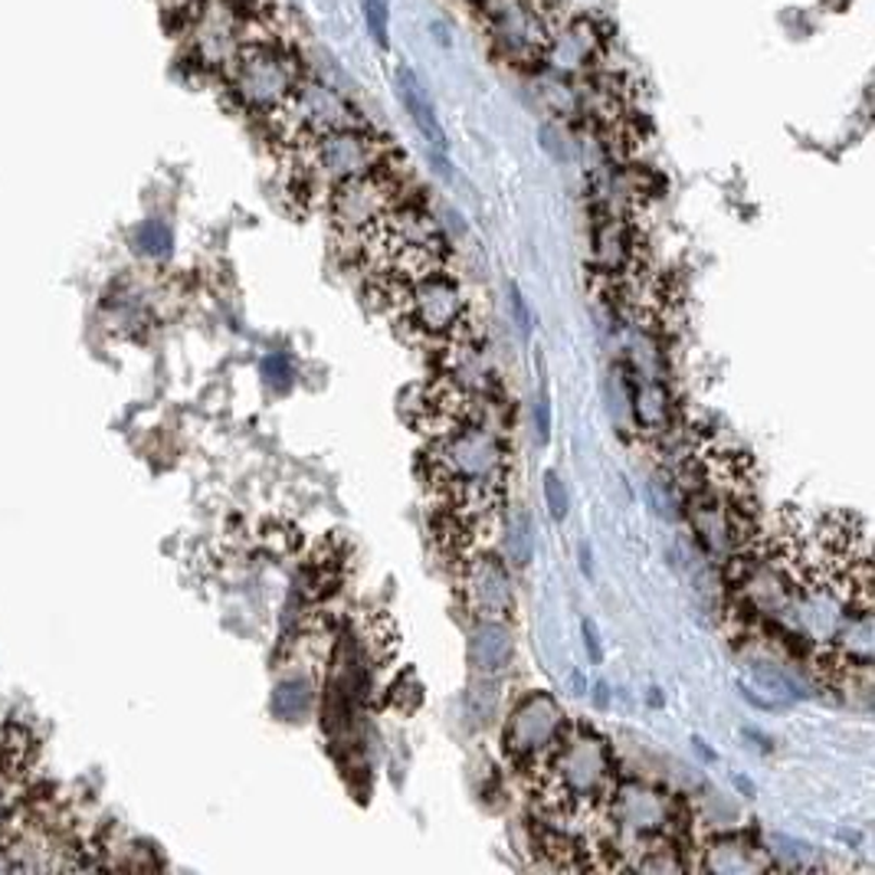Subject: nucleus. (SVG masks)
I'll return each mask as SVG.
<instances>
[{
	"label": "nucleus",
	"instance_id": "f257e3e1",
	"mask_svg": "<svg viewBox=\"0 0 875 875\" xmlns=\"http://www.w3.org/2000/svg\"><path fill=\"white\" fill-rule=\"evenodd\" d=\"M427 469L453 529L479 532L495 524L508 482V443L502 430L466 420L433 433Z\"/></svg>",
	"mask_w": 875,
	"mask_h": 875
},
{
	"label": "nucleus",
	"instance_id": "f03ea898",
	"mask_svg": "<svg viewBox=\"0 0 875 875\" xmlns=\"http://www.w3.org/2000/svg\"><path fill=\"white\" fill-rule=\"evenodd\" d=\"M538 800L555 820H594L607 810L617 787V758L594 728H571L535 771Z\"/></svg>",
	"mask_w": 875,
	"mask_h": 875
},
{
	"label": "nucleus",
	"instance_id": "7ed1b4c3",
	"mask_svg": "<svg viewBox=\"0 0 875 875\" xmlns=\"http://www.w3.org/2000/svg\"><path fill=\"white\" fill-rule=\"evenodd\" d=\"M233 102L253 115H272L302 79L299 56L276 37H250L224 69Z\"/></svg>",
	"mask_w": 875,
	"mask_h": 875
},
{
	"label": "nucleus",
	"instance_id": "20e7f679",
	"mask_svg": "<svg viewBox=\"0 0 875 875\" xmlns=\"http://www.w3.org/2000/svg\"><path fill=\"white\" fill-rule=\"evenodd\" d=\"M388 305L401 325L423 341H459L466 328V299L459 282L446 272H427L410 282H381Z\"/></svg>",
	"mask_w": 875,
	"mask_h": 875
},
{
	"label": "nucleus",
	"instance_id": "39448f33",
	"mask_svg": "<svg viewBox=\"0 0 875 875\" xmlns=\"http://www.w3.org/2000/svg\"><path fill=\"white\" fill-rule=\"evenodd\" d=\"M388 164L384 141L368 125L338 128L295 148L299 185L308 191H331L347 178H362Z\"/></svg>",
	"mask_w": 875,
	"mask_h": 875
},
{
	"label": "nucleus",
	"instance_id": "423d86ee",
	"mask_svg": "<svg viewBox=\"0 0 875 875\" xmlns=\"http://www.w3.org/2000/svg\"><path fill=\"white\" fill-rule=\"evenodd\" d=\"M397 204H401V188L394 181V174L388 170V164L371 174H362V178H347L325 194V211H328L334 237L358 253Z\"/></svg>",
	"mask_w": 875,
	"mask_h": 875
},
{
	"label": "nucleus",
	"instance_id": "0eeeda50",
	"mask_svg": "<svg viewBox=\"0 0 875 875\" xmlns=\"http://www.w3.org/2000/svg\"><path fill=\"white\" fill-rule=\"evenodd\" d=\"M492 50L505 60H535L558 27L555 0H479Z\"/></svg>",
	"mask_w": 875,
	"mask_h": 875
},
{
	"label": "nucleus",
	"instance_id": "6e6552de",
	"mask_svg": "<svg viewBox=\"0 0 875 875\" xmlns=\"http://www.w3.org/2000/svg\"><path fill=\"white\" fill-rule=\"evenodd\" d=\"M565 735V712L551 692H529L508 709L502 751L521 771H538Z\"/></svg>",
	"mask_w": 875,
	"mask_h": 875
},
{
	"label": "nucleus",
	"instance_id": "1a4fd4ad",
	"mask_svg": "<svg viewBox=\"0 0 875 875\" xmlns=\"http://www.w3.org/2000/svg\"><path fill=\"white\" fill-rule=\"evenodd\" d=\"M269 118L279 125L282 138L292 148H299L312 138H321L328 131H338V128L365 125L352 102L338 96L328 83L312 79V76H302L299 86L292 89V96L282 102V109L272 112Z\"/></svg>",
	"mask_w": 875,
	"mask_h": 875
},
{
	"label": "nucleus",
	"instance_id": "9d476101",
	"mask_svg": "<svg viewBox=\"0 0 875 875\" xmlns=\"http://www.w3.org/2000/svg\"><path fill=\"white\" fill-rule=\"evenodd\" d=\"M604 813H607V820L613 826L617 849L620 852H636L626 868H633L643 852H649L652 846L665 842V833H669V823H672L669 797L662 790L646 787V784L613 787V797H610Z\"/></svg>",
	"mask_w": 875,
	"mask_h": 875
},
{
	"label": "nucleus",
	"instance_id": "9b49d317",
	"mask_svg": "<svg viewBox=\"0 0 875 875\" xmlns=\"http://www.w3.org/2000/svg\"><path fill=\"white\" fill-rule=\"evenodd\" d=\"M459 594L466 610L475 620H498L505 623L511 617L515 597H511V581L505 565L495 555H475L466 561L459 574Z\"/></svg>",
	"mask_w": 875,
	"mask_h": 875
},
{
	"label": "nucleus",
	"instance_id": "f8f14e48",
	"mask_svg": "<svg viewBox=\"0 0 875 875\" xmlns=\"http://www.w3.org/2000/svg\"><path fill=\"white\" fill-rule=\"evenodd\" d=\"M604 37H600V27L587 17L581 21H571V24H558L551 40L545 43L542 56L548 60V66L558 73V76H584L591 73L594 60L604 53Z\"/></svg>",
	"mask_w": 875,
	"mask_h": 875
},
{
	"label": "nucleus",
	"instance_id": "ddd939ff",
	"mask_svg": "<svg viewBox=\"0 0 875 875\" xmlns=\"http://www.w3.org/2000/svg\"><path fill=\"white\" fill-rule=\"evenodd\" d=\"M469 656L482 679H495L505 672L511 659V633L498 620H475L469 633Z\"/></svg>",
	"mask_w": 875,
	"mask_h": 875
},
{
	"label": "nucleus",
	"instance_id": "4468645a",
	"mask_svg": "<svg viewBox=\"0 0 875 875\" xmlns=\"http://www.w3.org/2000/svg\"><path fill=\"white\" fill-rule=\"evenodd\" d=\"M397 96H401L404 109L410 112L417 131L427 138V144H433L436 151H446L449 141H446L443 122H440V115H436V109H433V99L427 96V89L420 86V79H417L414 69H407V66L397 69Z\"/></svg>",
	"mask_w": 875,
	"mask_h": 875
},
{
	"label": "nucleus",
	"instance_id": "2eb2a0df",
	"mask_svg": "<svg viewBox=\"0 0 875 875\" xmlns=\"http://www.w3.org/2000/svg\"><path fill=\"white\" fill-rule=\"evenodd\" d=\"M636 256V237L626 220H604L594 233V266L607 276L626 272Z\"/></svg>",
	"mask_w": 875,
	"mask_h": 875
},
{
	"label": "nucleus",
	"instance_id": "dca6fc26",
	"mask_svg": "<svg viewBox=\"0 0 875 875\" xmlns=\"http://www.w3.org/2000/svg\"><path fill=\"white\" fill-rule=\"evenodd\" d=\"M630 404L633 417L646 433H659L669 423V391L652 375H636L630 384Z\"/></svg>",
	"mask_w": 875,
	"mask_h": 875
},
{
	"label": "nucleus",
	"instance_id": "f3484780",
	"mask_svg": "<svg viewBox=\"0 0 875 875\" xmlns=\"http://www.w3.org/2000/svg\"><path fill=\"white\" fill-rule=\"evenodd\" d=\"M315 706V682L312 675L302 669V672H292L286 675L276 688H272V715L282 719V722H302Z\"/></svg>",
	"mask_w": 875,
	"mask_h": 875
},
{
	"label": "nucleus",
	"instance_id": "a211bd4d",
	"mask_svg": "<svg viewBox=\"0 0 875 875\" xmlns=\"http://www.w3.org/2000/svg\"><path fill=\"white\" fill-rule=\"evenodd\" d=\"M706 852H709L706 868H715V872H754L764 865V859H758L754 849H748L745 842H735V839H722Z\"/></svg>",
	"mask_w": 875,
	"mask_h": 875
},
{
	"label": "nucleus",
	"instance_id": "6ab92c4d",
	"mask_svg": "<svg viewBox=\"0 0 875 875\" xmlns=\"http://www.w3.org/2000/svg\"><path fill=\"white\" fill-rule=\"evenodd\" d=\"M365 21L371 40L388 50L391 47V0H365Z\"/></svg>",
	"mask_w": 875,
	"mask_h": 875
},
{
	"label": "nucleus",
	"instance_id": "aec40b11",
	"mask_svg": "<svg viewBox=\"0 0 875 875\" xmlns=\"http://www.w3.org/2000/svg\"><path fill=\"white\" fill-rule=\"evenodd\" d=\"M135 246L144 256H164L170 250V230L161 220H148L135 230Z\"/></svg>",
	"mask_w": 875,
	"mask_h": 875
},
{
	"label": "nucleus",
	"instance_id": "412c9836",
	"mask_svg": "<svg viewBox=\"0 0 875 875\" xmlns=\"http://www.w3.org/2000/svg\"><path fill=\"white\" fill-rule=\"evenodd\" d=\"M511 551H515V565H529L532 561V524H529V515H524V511L515 518Z\"/></svg>",
	"mask_w": 875,
	"mask_h": 875
},
{
	"label": "nucleus",
	"instance_id": "4be33fe9",
	"mask_svg": "<svg viewBox=\"0 0 875 875\" xmlns=\"http://www.w3.org/2000/svg\"><path fill=\"white\" fill-rule=\"evenodd\" d=\"M545 498H548V508H551L555 521L568 518V489H565L558 472H545Z\"/></svg>",
	"mask_w": 875,
	"mask_h": 875
},
{
	"label": "nucleus",
	"instance_id": "5701e85b",
	"mask_svg": "<svg viewBox=\"0 0 875 875\" xmlns=\"http://www.w3.org/2000/svg\"><path fill=\"white\" fill-rule=\"evenodd\" d=\"M263 375H266L269 384L286 388V384L292 381V362H289L286 355H269V358L263 362Z\"/></svg>",
	"mask_w": 875,
	"mask_h": 875
},
{
	"label": "nucleus",
	"instance_id": "b1692460",
	"mask_svg": "<svg viewBox=\"0 0 875 875\" xmlns=\"http://www.w3.org/2000/svg\"><path fill=\"white\" fill-rule=\"evenodd\" d=\"M538 440L542 443H548L551 440V401H548V394H542L538 397Z\"/></svg>",
	"mask_w": 875,
	"mask_h": 875
},
{
	"label": "nucleus",
	"instance_id": "393cba45",
	"mask_svg": "<svg viewBox=\"0 0 875 875\" xmlns=\"http://www.w3.org/2000/svg\"><path fill=\"white\" fill-rule=\"evenodd\" d=\"M581 630H584V646H587L591 659H594V662H600V659H604V649H600V636H597L594 620H584V623H581Z\"/></svg>",
	"mask_w": 875,
	"mask_h": 875
},
{
	"label": "nucleus",
	"instance_id": "a878e982",
	"mask_svg": "<svg viewBox=\"0 0 875 875\" xmlns=\"http://www.w3.org/2000/svg\"><path fill=\"white\" fill-rule=\"evenodd\" d=\"M511 308H515V318L521 325V331H529L532 328V318H529V308H524V299H521V289L511 286Z\"/></svg>",
	"mask_w": 875,
	"mask_h": 875
}]
</instances>
